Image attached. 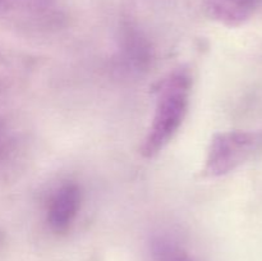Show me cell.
I'll return each instance as SVG.
<instances>
[{
  "label": "cell",
  "instance_id": "5b68a950",
  "mask_svg": "<svg viewBox=\"0 0 262 261\" xmlns=\"http://www.w3.org/2000/svg\"><path fill=\"white\" fill-rule=\"evenodd\" d=\"M152 261H193L183 247L168 238H155L151 243Z\"/></svg>",
  "mask_w": 262,
  "mask_h": 261
},
{
  "label": "cell",
  "instance_id": "7a4b0ae2",
  "mask_svg": "<svg viewBox=\"0 0 262 261\" xmlns=\"http://www.w3.org/2000/svg\"><path fill=\"white\" fill-rule=\"evenodd\" d=\"M262 151V130H225L211 138L202 173L219 178L232 173Z\"/></svg>",
  "mask_w": 262,
  "mask_h": 261
},
{
  "label": "cell",
  "instance_id": "8992f818",
  "mask_svg": "<svg viewBox=\"0 0 262 261\" xmlns=\"http://www.w3.org/2000/svg\"><path fill=\"white\" fill-rule=\"evenodd\" d=\"M4 9V0H0V12Z\"/></svg>",
  "mask_w": 262,
  "mask_h": 261
},
{
  "label": "cell",
  "instance_id": "6da1fadb",
  "mask_svg": "<svg viewBox=\"0 0 262 261\" xmlns=\"http://www.w3.org/2000/svg\"><path fill=\"white\" fill-rule=\"evenodd\" d=\"M192 79L186 69L169 74L160 83L151 123L147 128L141 154L151 159L173 141L183 125L189 107Z\"/></svg>",
  "mask_w": 262,
  "mask_h": 261
},
{
  "label": "cell",
  "instance_id": "3957f363",
  "mask_svg": "<svg viewBox=\"0 0 262 261\" xmlns=\"http://www.w3.org/2000/svg\"><path fill=\"white\" fill-rule=\"evenodd\" d=\"M82 202L81 188L74 182L61 184L51 196L48 207V224L58 234L67 233L73 225Z\"/></svg>",
  "mask_w": 262,
  "mask_h": 261
},
{
  "label": "cell",
  "instance_id": "277c9868",
  "mask_svg": "<svg viewBox=\"0 0 262 261\" xmlns=\"http://www.w3.org/2000/svg\"><path fill=\"white\" fill-rule=\"evenodd\" d=\"M258 0H205L206 13L212 20L227 27L245 25L255 13Z\"/></svg>",
  "mask_w": 262,
  "mask_h": 261
}]
</instances>
